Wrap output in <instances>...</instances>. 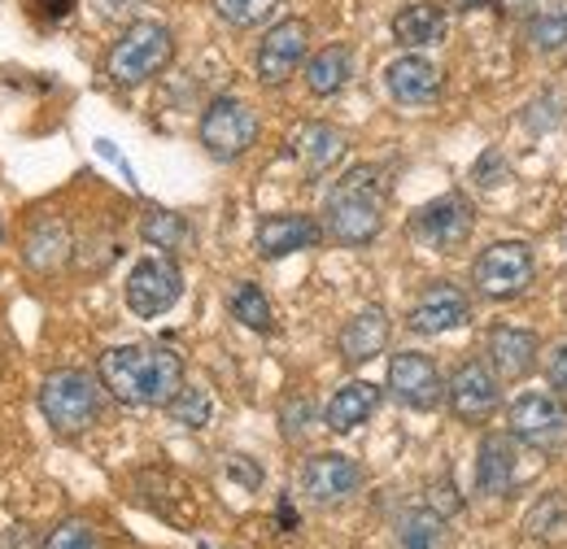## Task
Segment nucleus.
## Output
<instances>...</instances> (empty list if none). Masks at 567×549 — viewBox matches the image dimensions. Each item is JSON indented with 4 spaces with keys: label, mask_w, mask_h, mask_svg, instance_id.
I'll use <instances>...</instances> for the list:
<instances>
[{
    "label": "nucleus",
    "mask_w": 567,
    "mask_h": 549,
    "mask_svg": "<svg viewBox=\"0 0 567 549\" xmlns=\"http://www.w3.org/2000/svg\"><path fill=\"white\" fill-rule=\"evenodd\" d=\"M96 375L123 406H166L184 389V362L166 344H114L101 353Z\"/></svg>",
    "instance_id": "nucleus-1"
},
{
    "label": "nucleus",
    "mask_w": 567,
    "mask_h": 549,
    "mask_svg": "<svg viewBox=\"0 0 567 549\" xmlns=\"http://www.w3.org/2000/svg\"><path fill=\"white\" fill-rule=\"evenodd\" d=\"M384 201L389 184L380 166H354L332 184L323 201V231L346 249H362L384 231Z\"/></svg>",
    "instance_id": "nucleus-2"
},
{
    "label": "nucleus",
    "mask_w": 567,
    "mask_h": 549,
    "mask_svg": "<svg viewBox=\"0 0 567 549\" xmlns=\"http://www.w3.org/2000/svg\"><path fill=\"white\" fill-rule=\"evenodd\" d=\"M171 58H175V35H171V27L144 18V22H132V27L114 40V49H110V58H105V74H110L118 87H141L153 74H162V70L171 66Z\"/></svg>",
    "instance_id": "nucleus-3"
},
{
    "label": "nucleus",
    "mask_w": 567,
    "mask_h": 549,
    "mask_svg": "<svg viewBox=\"0 0 567 549\" xmlns=\"http://www.w3.org/2000/svg\"><path fill=\"white\" fill-rule=\"evenodd\" d=\"M101 375L87 371H53L40 384V414L58 436H79L101 418Z\"/></svg>",
    "instance_id": "nucleus-4"
},
{
    "label": "nucleus",
    "mask_w": 567,
    "mask_h": 549,
    "mask_svg": "<svg viewBox=\"0 0 567 549\" xmlns=\"http://www.w3.org/2000/svg\"><path fill=\"white\" fill-rule=\"evenodd\" d=\"M506 432L528 449L555 454L567 445V406L559 402V393H524L506 411Z\"/></svg>",
    "instance_id": "nucleus-5"
},
{
    "label": "nucleus",
    "mask_w": 567,
    "mask_h": 549,
    "mask_svg": "<svg viewBox=\"0 0 567 549\" xmlns=\"http://www.w3.org/2000/svg\"><path fill=\"white\" fill-rule=\"evenodd\" d=\"M472 283L489 301L519 297L533 283V249L524 240H497L472 262Z\"/></svg>",
    "instance_id": "nucleus-6"
},
{
    "label": "nucleus",
    "mask_w": 567,
    "mask_h": 549,
    "mask_svg": "<svg viewBox=\"0 0 567 549\" xmlns=\"http://www.w3.org/2000/svg\"><path fill=\"white\" fill-rule=\"evenodd\" d=\"M254 139H258V118L245 101L236 96L210 101V110L202 114V148L214 162H236L240 153H249Z\"/></svg>",
    "instance_id": "nucleus-7"
},
{
    "label": "nucleus",
    "mask_w": 567,
    "mask_h": 549,
    "mask_svg": "<svg viewBox=\"0 0 567 549\" xmlns=\"http://www.w3.org/2000/svg\"><path fill=\"white\" fill-rule=\"evenodd\" d=\"M184 297V271L175 267L171 253L162 258H141L127 274V310L136 319H157Z\"/></svg>",
    "instance_id": "nucleus-8"
},
{
    "label": "nucleus",
    "mask_w": 567,
    "mask_h": 549,
    "mask_svg": "<svg viewBox=\"0 0 567 549\" xmlns=\"http://www.w3.org/2000/svg\"><path fill=\"white\" fill-rule=\"evenodd\" d=\"M472 227H476L472 201L458 197V193H445V197L427 201V206L415 209V218H411V236L424 240L427 249H441V253H454L458 245H467Z\"/></svg>",
    "instance_id": "nucleus-9"
},
{
    "label": "nucleus",
    "mask_w": 567,
    "mask_h": 549,
    "mask_svg": "<svg viewBox=\"0 0 567 549\" xmlns=\"http://www.w3.org/2000/svg\"><path fill=\"white\" fill-rule=\"evenodd\" d=\"M306 49H310V22H306V18H284V22H276V27L262 35L258 58H254L258 79H262L267 87L288 83V79L297 74V66L306 62Z\"/></svg>",
    "instance_id": "nucleus-10"
},
{
    "label": "nucleus",
    "mask_w": 567,
    "mask_h": 549,
    "mask_svg": "<svg viewBox=\"0 0 567 549\" xmlns=\"http://www.w3.org/2000/svg\"><path fill=\"white\" fill-rule=\"evenodd\" d=\"M301 493L306 501L315 506H341L350 501L358 488H362V467H358L350 454H315L301 463Z\"/></svg>",
    "instance_id": "nucleus-11"
},
{
    "label": "nucleus",
    "mask_w": 567,
    "mask_h": 549,
    "mask_svg": "<svg viewBox=\"0 0 567 549\" xmlns=\"http://www.w3.org/2000/svg\"><path fill=\"white\" fill-rule=\"evenodd\" d=\"M389 389L411 411H436L441 397H445V380H441L436 362L427 353H415V349L393 353V362H389Z\"/></svg>",
    "instance_id": "nucleus-12"
},
{
    "label": "nucleus",
    "mask_w": 567,
    "mask_h": 549,
    "mask_svg": "<svg viewBox=\"0 0 567 549\" xmlns=\"http://www.w3.org/2000/svg\"><path fill=\"white\" fill-rule=\"evenodd\" d=\"M467 314H472L467 292L458 283H450V279H432L424 292L415 297V305H411V332H420V336H445V332L463 328Z\"/></svg>",
    "instance_id": "nucleus-13"
},
{
    "label": "nucleus",
    "mask_w": 567,
    "mask_h": 549,
    "mask_svg": "<svg viewBox=\"0 0 567 549\" xmlns=\"http://www.w3.org/2000/svg\"><path fill=\"white\" fill-rule=\"evenodd\" d=\"M445 397H450L454 418H463V423H485V418L497 411V402H502L494 366H485V362H463V366L450 375Z\"/></svg>",
    "instance_id": "nucleus-14"
},
{
    "label": "nucleus",
    "mask_w": 567,
    "mask_h": 549,
    "mask_svg": "<svg viewBox=\"0 0 567 549\" xmlns=\"http://www.w3.org/2000/svg\"><path fill=\"white\" fill-rule=\"evenodd\" d=\"M328 231L310 218V214H271L258 222V236H254V249L258 258L267 262H280L288 253H301V249H315Z\"/></svg>",
    "instance_id": "nucleus-15"
},
{
    "label": "nucleus",
    "mask_w": 567,
    "mask_h": 549,
    "mask_svg": "<svg viewBox=\"0 0 567 549\" xmlns=\"http://www.w3.org/2000/svg\"><path fill=\"white\" fill-rule=\"evenodd\" d=\"M71 253H74L71 227H66V218H58V214H40V218L27 227V236H22V258H27L31 271H40V274L62 271V267L71 262Z\"/></svg>",
    "instance_id": "nucleus-16"
},
{
    "label": "nucleus",
    "mask_w": 567,
    "mask_h": 549,
    "mask_svg": "<svg viewBox=\"0 0 567 549\" xmlns=\"http://www.w3.org/2000/svg\"><path fill=\"white\" fill-rule=\"evenodd\" d=\"M384 87L398 105H432L441 96V70L420 53H406L384 70Z\"/></svg>",
    "instance_id": "nucleus-17"
},
{
    "label": "nucleus",
    "mask_w": 567,
    "mask_h": 549,
    "mask_svg": "<svg viewBox=\"0 0 567 549\" xmlns=\"http://www.w3.org/2000/svg\"><path fill=\"white\" fill-rule=\"evenodd\" d=\"M519 463H515V436L511 432H489L476 449V488L485 497H506L515 488Z\"/></svg>",
    "instance_id": "nucleus-18"
},
{
    "label": "nucleus",
    "mask_w": 567,
    "mask_h": 549,
    "mask_svg": "<svg viewBox=\"0 0 567 549\" xmlns=\"http://www.w3.org/2000/svg\"><path fill=\"white\" fill-rule=\"evenodd\" d=\"M537 336L524 328H494L489 332V366L497 380H528L537 371Z\"/></svg>",
    "instance_id": "nucleus-19"
},
{
    "label": "nucleus",
    "mask_w": 567,
    "mask_h": 549,
    "mask_svg": "<svg viewBox=\"0 0 567 549\" xmlns=\"http://www.w3.org/2000/svg\"><path fill=\"white\" fill-rule=\"evenodd\" d=\"M389 332H393V328H389L384 305H367V310H358L354 319L346 323V332H341V358H346L350 366L371 362L375 353H384Z\"/></svg>",
    "instance_id": "nucleus-20"
},
{
    "label": "nucleus",
    "mask_w": 567,
    "mask_h": 549,
    "mask_svg": "<svg viewBox=\"0 0 567 549\" xmlns=\"http://www.w3.org/2000/svg\"><path fill=\"white\" fill-rule=\"evenodd\" d=\"M445 31H450V13L436 0H415L393 18V35L402 49H432L445 40Z\"/></svg>",
    "instance_id": "nucleus-21"
},
{
    "label": "nucleus",
    "mask_w": 567,
    "mask_h": 549,
    "mask_svg": "<svg viewBox=\"0 0 567 549\" xmlns=\"http://www.w3.org/2000/svg\"><path fill=\"white\" fill-rule=\"evenodd\" d=\"M380 411V389L371 384V380H350L346 389H337V397L328 402V411H323V423H328V432H354L362 427L371 414Z\"/></svg>",
    "instance_id": "nucleus-22"
},
{
    "label": "nucleus",
    "mask_w": 567,
    "mask_h": 549,
    "mask_svg": "<svg viewBox=\"0 0 567 549\" xmlns=\"http://www.w3.org/2000/svg\"><path fill=\"white\" fill-rule=\"evenodd\" d=\"M393 549H450V519L432 506H411L393 519Z\"/></svg>",
    "instance_id": "nucleus-23"
},
{
    "label": "nucleus",
    "mask_w": 567,
    "mask_h": 549,
    "mask_svg": "<svg viewBox=\"0 0 567 549\" xmlns=\"http://www.w3.org/2000/svg\"><path fill=\"white\" fill-rule=\"evenodd\" d=\"M350 74H354V53L346 44H328L306 62V87L315 96H332L350 83Z\"/></svg>",
    "instance_id": "nucleus-24"
},
{
    "label": "nucleus",
    "mask_w": 567,
    "mask_h": 549,
    "mask_svg": "<svg viewBox=\"0 0 567 549\" xmlns=\"http://www.w3.org/2000/svg\"><path fill=\"white\" fill-rule=\"evenodd\" d=\"M341 153H346V136H341L337 127H328V123H306V127L297 132V157L306 162L310 175L332 170V166L341 162Z\"/></svg>",
    "instance_id": "nucleus-25"
},
{
    "label": "nucleus",
    "mask_w": 567,
    "mask_h": 549,
    "mask_svg": "<svg viewBox=\"0 0 567 549\" xmlns=\"http://www.w3.org/2000/svg\"><path fill=\"white\" fill-rule=\"evenodd\" d=\"M141 240L153 245V249H162V253H184V249L193 245V227H188V218L175 214V209L148 206L141 218Z\"/></svg>",
    "instance_id": "nucleus-26"
},
{
    "label": "nucleus",
    "mask_w": 567,
    "mask_h": 549,
    "mask_svg": "<svg viewBox=\"0 0 567 549\" xmlns=\"http://www.w3.org/2000/svg\"><path fill=\"white\" fill-rule=\"evenodd\" d=\"M227 305H231V319H240L249 332H276V310H271V301L262 297V288H258V283L240 279V283L231 288Z\"/></svg>",
    "instance_id": "nucleus-27"
},
{
    "label": "nucleus",
    "mask_w": 567,
    "mask_h": 549,
    "mask_svg": "<svg viewBox=\"0 0 567 549\" xmlns=\"http://www.w3.org/2000/svg\"><path fill=\"white\" fill-rule=\"evenodd\" d=\"M166 414L179 423V427H206L214 414V402L206 389H197V384H184L171 402H166Z\"/></svg>",
    "instance_id": "nucleus-28"
},
{
    "label": "nucleus",
    "mask_w": 567,
    "mask_h": 549,
    "mask_svg": "<svg viewBox=\"0 0 567 549\" xmlns=\"http://www.w3.org/2000/svg\"><path fill=\"white\" fill-rule=\"evenodd\" d=\"M524 528H528V537H537V541H546V537L564 532L567 528V493H546V497L528 510Z\"/></svg>",
    "instance_id": "nucleus-29"
},
{
    "label": "nucleus",
    "mask_w": 567,
    "mask_h": 549,
    "mask_svg": "<svg viewBox=\"0 0 567 549\" xmlns=\"http://www.w3.org/2000/svg\"><path fill=\"white\" fill-rule=\"evenodd\" d=\"M276 4H280V0H214V13H218L227 27L249 31V27L267 22V18L276 13Z\"/></svg>",
    "instance_id": "nucleus-30"
},
{
    "label": "nucleus",
    "mask_w": 567,
    "mask_h": 549,
    "mask_svg": "<svg viewBox=\"0 0 567 549\" xmlns=\"http://www.w3.org/2000/svg\"><path fill=\"white\" fill-rule=\"evenodd\" d=\"M528 35H533V44H537L542 53H564L567 49V4L564 9L542 13V18H533Z\"/></svg>",
    "instance_id": "nucleus-31"
},
{
    "label": "nucleus",
    "mask_w": 567,
    "mask_h": 549,
    "mask_svg": "<svg viewBox=\"0 0 567 549\" xmlns=\"http://www.w3.org/2000/svg\"><path fill=\"white\" fill-rule=\"evenodd\" d=\"M44 549H105V546H101V537H96L92 524H83V519H62V524L44 537Z\"/></svg>",
    "instance_id": "nucleus-32"
},
{
    "label": "nucleus",
    "mask_w": 567,
    "mask_h": 549,
    "mask_svg": "<svg viewBox=\"0 0 567 549\" xmlns=\"http://www.w3.org/2000/svg\"><path fill=\"white\" fill-rule=\"evenodd\" d=\"M310 418H315L310 397H284V406H280L284 441H301V436H306V427H310Z\"/></svg>",
    "instance_id": "nucleus-33"
},
{
    "label": "nucleus",
    "mask_w": 567,
    "mask_h": 549,
    "mask_svg": "<svg viewBox=\"0 0 567 549\" xmlns=\"http://www.w3.org/2000/svg\"><path fill=\"white\" fill-rule=\"evenodd\" d=\"M427 506H432L436 515L454 519V515L463 510V497L454 493V484H450V480H432V484H427Z\"/></svg>",
    "instance_id": "nucleus-34"
},
{
    "label": "nucleus",
    "mask_w": 567,
    "mask_h": 549,
    "mask_svg": "<svg viewBox=\"0 0 567 549\" xmlns=\"http://www.w3.org/2000/svg\"><path fill=\"white\" fill-rule=\"evenodd\" d=\"M472 179L485 184V188H497V184L506 179V157H502V153H485V157L472 166Z\"/></svg>",
    "instance_id": "nucleus-35"
},
{
    "label": "nucleus",
    "mask_w": 567,
    "mask_h": 549,
    "mask_svg": "<svg viewBox=\"0 0 567 549\" xmlns=\"http://www.w3.org/2000/svg\"><path fill=\"white\" fill-rule=\"evenodd\" d=\"M31 13L40 22H66L74 13V0H31Z\"/></svg>",
    "instance_id": "nucleus-36"
},
{
    "label": "nucleus",
    "mask_w": 567,
    "mask_h": 549,
    "mask_svg": "<svg viewBox=\"0 0 567 549\" xmlns=\"http://www.w3.org/2000/svg\"><path fill=\"white\" fill-rule=\"evenodd\" d=\"M546 375H550V389L567 397V344L555 349V358H550V366H546Z\"/></svg>",
    "instance_id": "nucleus-37"
},
{
    "label": "nucleus",
    "mask_w": 567,
    "mask_h": 549,
    "mask_svg": "<svg viewBox=\"0 0 567 549\" xmlns=\"http://www.w3.org/2000/svg\"><path fill=\"white\" fill-rule=\"evenodd\" d=\"M96 4H101V13H105V18H123V13H132L141 0H96Z\"/></svg>",
    "instance_id": "nucleus-38"
},
{
    "label": "nucleus",
    "mask_w": 567,
    "mask_h": 549,
    "mask_svg": "<svg viewBox=\"0 0 567 549\" xmlns=\"http://www.w3.org/2000/svg\"><path fill=\"white\" fill-rule=\"evenodd\" d=\"M280 524H284V528H292V524H297V519H292V506H288V501H280Z\"/></svg>",
    "instance_id": "nucleus-39"
},
{
    "label": "nucleus",
    "mask_w": 567,
    "mask_h": 549,
    "mask_svg": "<svg viewBox=\"0 0 567 549\" xmlns=\"http://www.w3.org/2000/svg\"><path fill=\"white\" fill-rule=\"evenodd\" d=\"M458 4H463V9H476V4H485V0H458Z\"/></svg>",
    "instance_id": "nucleus-40"
}]
</instances>
